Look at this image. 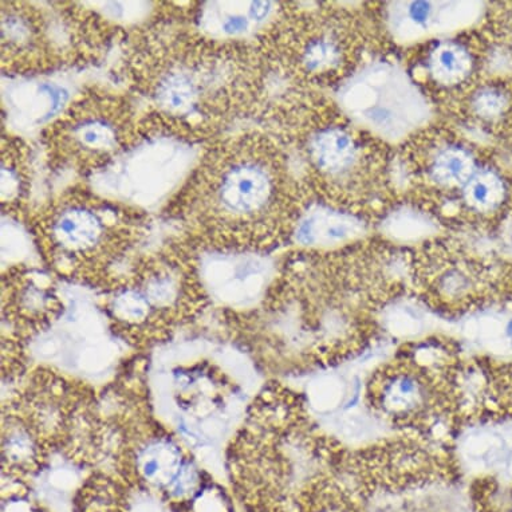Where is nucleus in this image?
I'll return each instance as SVG.
<instances>
[{
    "label": "nucleus",
    "mask_w": 512,
    "mask_h": 512,
    "mask_svg": "<svg viewBox=\"0 0 512 512\" xmlns=\"http://www.w3.org/2000/svg\"><path fill=\"white\" fill-rule=\"evenodd\" d=\"M337 102L354 126L392 144L416 135L432 118V106L416 82L387 61L366 63L349 74Z\"/></svg>",
    "instance_id": "1"
},
{
    "label": "nucleus",
    "mask_w": 512,
    "mask_h": 512,
    "mask_svg": "<svg viewBox=\"0 0 512 512\" xmlns=\"http://www.w3.org/2000/svg\"><path fill=\"white\" fill-rule=\"evenodd\" d=\"M478 3L397 2L385 14L389 33L396 42L412 45L467 29L479 17Z\"/></svg>",
    "instance_id": "2"
},
{
    "label": "nucleus",
    "mask_w": 512,
    "mask_h": 512,
    "mask_svg": "<svg viewBox=\"0 0 512 512\" xmlns=\"http://www.w3.org/2000/svg\"><path fill=\"white\" fill-rule=\"evenodd\" d=\"M360 128L334 124L319 126L307 143L310 163L319 175L340 185L362 179L368 169V148Z\"/></svg>",
    "instance_id": "3"
},
{
    "label": "nucleus",
    "mask_w": 512,
    "mask_h": 512,
    "mask_svg": "<svg viewBox=\"0 0 512 512\" xmlns=\"http://www.w3.org/2000/svg\"><path fill=\"white\" fill-rule=\"evenodd\" d=\"M277 175L263 160H239L223 173L219 203L235 216H261L277 200Z\"/></svg>",
    "instance_id": "4"
},
{
    "label": "nucleus",
    "mask_w": 512,
    "mask_h": 512,
    "mask_svg": "<svg viewBox=\"0 0 512 512\" xmlns=\"http://www.w3.org/2000/svg\"><path fill=\"white\" fill-rule=\"evenodd\" d=\"M368 226L360 216L340 208L315 204L303 212L295 228V238L303 246L334 248L364 238Z\"/></svg>",
    "instance_id": "5"
},
{
    "label": "nucleus",
    "mask_w": 512,
    "mask_h": 512,
    "mask_svg": "<svg viewBox=\"0 0 512 512\" xmlns=\"http://www.w3.org/2000/svg\"><path fill=\"white\" fill-rule=\"evenodd\" d=\"M427 73L441 88L452 89L466 84L475 68V59L464 43L443 39L429 51Z\"/></svg>",
    "instance_id": "6"
},
{
    "label": "nucleus",
    "mask_w": 512,
    "mask_h": 512,
    "mask_svg": "<svg viewBox=\"0 0 512 512\" xmlns=\"http://www.w3.org/2000/svg\"><path fill=\"white\" fill-rule=\"evenodd\" d=\"M476 171L471 152L458 143L444 141L429 152L427 177L437 187L463 189Z\"/></svg>",
    "instance_id": "7"
},
{
    "label": "nucleus",
    "mask_w": 512,
    "mask_h": 512,
    "mask_svg": "<svg viewBox=\"0 0 512 512\" xmlns=\"http://www.w3.org/2000/svg\"><path fill=\"white\" fill-rule=\"evenodd\" d=\"M346 45L336 30H319L311 35L301 51V63L307 73L328 77L340 72L346 62Z\"/></svg>",
    "instance_id": "8"
},
{
    "label": "nucleus",
    "mask_w": 512,
    "mask_h": 512,
    "mask_svg": "<svg viewBox=\"0 0 512 512\" xmlns=\"http://www.w3.org/2000/svg\"><path fill=\"white\" fill-rule=\"evenodd\" d=\"M436 231L437 224L427 212L408 206L396 208L382 220V232L396 242H419Z\"/></svg>",
    "instance_id": "9"
},
{
    "label": "nucleus",
    "mask_w": 512,
    "mask_h": 512,
    "mask_svg": "<svg viewBox=\"0 0 512 512\" xmlns=\"http://www.w3.org/2000/svg\"><path fill=\"white\" fill-rule=\"evenodd\" d=\"M464 202L476 212H491L502 204L506 188L502 179L488 169H478L462 189Z\"/></svg>",
    "instance_id": "10"
},
{
    "label": "nucleus",
    "mask_w": 512,
    "mask_h": 512,
    "mask_svg": "<svg viewBox=\"0 0 512 512\" xmlns=\"http://www.w3.org/2000/svg\"><path fill=\"white\" fill-rule=\"evenodd\" d=\"M100 224L88 212H66L58 222V235L69 244H89L96 242Z\"/></svg>",
    "instance_id": "11"
},
{
    "label": "nucleus",
    "mask_w": 512,
    "mask_h": 512,
    "mask_svg": "<svg viewBox=\"0 0 512 512\" xmlns=\"http://www.w3.org/2000/svg\"><path fill=\"white\" fill-rule=\"evenodd\" d=\"M510 96L503 88L496 85H486L474 93L471 108L476 116L484 121L492 122L506 116L510 110Z\"/></svg>",
    "instance_id": "12"
}]
</instances>
